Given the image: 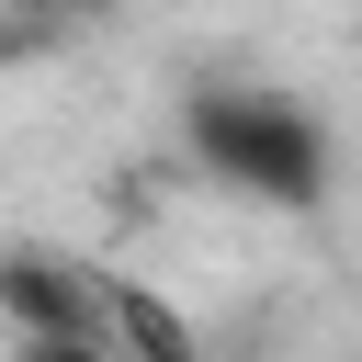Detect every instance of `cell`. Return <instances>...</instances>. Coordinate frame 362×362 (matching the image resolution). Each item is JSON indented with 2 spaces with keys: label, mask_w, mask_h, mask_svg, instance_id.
Here are the masks:
<instances>
[{
  "label": "cell",
  "mask_w": 362,
  "mask_h": 362,
  "mask_svg": "<svg viewBox=\"0 0 362 362\" xmlns=\"http://www.w3.org/2000/svg\"><path fill=\"white\" fill-rule=\"evenodd\" d=\"M192 158H204L215 181L260 192V204H317V181H328L317 124H305L294 102H272V90H204V102H192Z\"/></svg>",
  "instance_id": "cell-1"
}]
</instances>
